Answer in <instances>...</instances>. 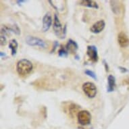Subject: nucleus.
<instances>
[{
	"label": "nucleus",
	"instance_id": "2eb2a0df",
	"mask_svg": "<svg viewBox=\"0 0 129 129\" xmlns=\"http://www.w3.org/2000/svg\"><path fill=\"white\" fill-rule=\"evenodd\" d=\"M68 52L67 49H64L63 47H61L59 49L58 51V55H59V57H67L68 55Z\"/></svg>",
	"mask_w": 129,
	"mask_h": 129
},
{
	"label": "nucleus",
	"instance_id": "6e6552de",
	"mask_svg": "<svg viewBox=\"0 0 129 129\" xmlns=\"http://www.w3.org/2000/svg\"><path fill=\"white\" fill-rule=\"evenodd\" d=\"M105 26H106L105 21L104 20H100L99 21L95 22L91 26V27L90 28V30L94 34H98L104 29Z\"/></svg>",
	"mask_w": 129,
	"mask_h": 129
},
{
	"label": "nucleus",
	"instance_id": "7ed1b4c3",
	"mask_svg": "<svg viewBox=\"0 0 129 129\" xmlns=\"http://www.w3.org/2000/svg\"><path fill=\"white\" fill-rule=\"evenodd\" d=\"M26 44L30 46L39 47L41 48H46L47 45L41 39L34 36H27L26 38Z\"/></svg>",
	"mask_w": 129,
	"mask_h": 129
},
{
	"label": "nucleus",
	"instance_id": "f8f14e48",
	"mask_svg": "<svg viewBox=\"0 0 129 129\" xmlns=\"http://www.w3.org/2000/svg\"><path fill=\"white\" fill-rule=\"evenodd\" d=\"M116 87V78L113 75H109L108 76V87L107 90L108 92L114 91Z\"/></svg>",
	"mask_w": 129,
	"mask_h": 129
},
{
	"label": "nucleus",
	"instance_id": "0eeeda50",
	"mask_svg": "<svg viewBox=\"0 0 129 129\" xmlns=\"http://www.w3.org/2000/svg\"><path fill=\"white\" fill-rule=\"evenodd\" d=\"M52 16L50 12L46 13L43 18V28L42 30L43 32H47L49 29L52 24Z\"/></svg>",
	"mask_w": 129,
	"mask_h": 129
},
{
	"label": "nucleus",
	"instance_id": "a211bd4d",
	"mask_svg": "<svg viewBox=\"0 0 129 129\" xmlns=\"http://www.w3.org/2000/svg\"><path fill=\"white\" fill-rule=\"evenodd\" d=\"M104 65H105V67H106V71H108V69H109V68H108V64H107V62H106L105 60H104Z\"/></svg>",
	"mask_w": 129,
	"mask_h": 129
},
{
	"label": "nucleus",
	"instance_id": "1a4fd4ad",
	"mask_svg": "<svg viewBox=\"0 0 129 129\" xmlns=\"http://www.w3.org/2000/svg\"><path fill=\"white\" fill-rule=\"evenodd\" d=\"M118 42L121 47H126L129 45V39L124 33L121 32L118 35Z\"/></svg>",
	"mask_w": 129,
	"mask_h": 129
},
{
	"label": "nucleus",
	"instance_id": "f3484780",
	"mask_svg": "<svg viewBox=\"0 0 129 129\" xmlns=\"http://www.w3.org/2000/svg\"><path fill=\"white\" fill-rule=\"evenodd\" d=\"M7 43L6 38L4 35L1 34V45H6Z\"/></svg>",
	"mask_w": 129,
	"mask_h": 129
},
{
	"label": "nucleus",
	"instance_id": "39448f33",
	"mask_svg": "<svg viewBox=\"0 0 129 129\" xmlns=\"http://www.w3.org/2000/svg\"><path fill=\"white\" fill-rule=\"evenodd\" d=\"M77 118L79 124L83 126H87L91 123V115L87 110H82L78 112Z\"/></svg>",
	"mask_w": 129,
	"mask_h": 129
},
{
	"label": "nucleus",
	"instance_id": "4468645a",
	"mask_svg": "<svg viewBox=\"0 0 129 129\" xmlns=\"http://www.w3.org/2000/svg\"><path fill=\"white\" fill-rule=\"evenodd\" d=\"M18 46V44L17 41L16 39H12V40L10 41V42H9V48L11 49L12 56L16 55V54L17 53Z\"/></svg>",
	"mask_w": 129,
	"mask_h": 129
},
{
	"label": "nucleus",
	"instance_id": "f257e3e1",
	"mask_svg": "<svg viewBox=\"0 0 129 129\" xmlns=\"http://www.w3.org/2000/svg\"><path fill=\"white\" fill-rule=\"evenodd\" d=\"M33 63L27 59H20L16 64V71L20 76H26L28 74L33 70Z\"/></svg>",
	"mask_w": 129,
	"mask_h": 129
},
{
	"label": "nucleus",
	"instance_id": "9b49d317",
	"mask_svg": "<svg viewBox=\"0 0 129 129\" xmlns=\"http://www.w3.org/2000/svg\"><path fill=\"white\" fill-rule=\"evenodd\" d=\"M66 49H67L68 51L72 53H75L78 49V45L72 39H69L66 44Z\"/></svg>",
	"mask_w": 129,
	"mask_h": 129
},
{
	"label": "nucleus",
	"instance_id": "9d476101",
	"mask_svg": "<svg viewBox=\"0 0 129 129\" xmlns=\"http://www.w3.org/2000/svg\"><path fill=\"white\" fill-rule=\"evenodd\" d=\"M110 6L112 11L115 14H120L122 12V6L120 4V1H110Z\"/></svg>",
	"mask_w": 129,
	"mask_h": 129
},
{
	"label": "nucleus",
	"instance_id": "423d86ee",
	"mask_svg": "<svg viewBox=\"0 0 129 129\" xmlns=\"http://www.w3.org/2000/svg\"><path fill=\"white\" fill-rule=\"evenodd\" d=\"M87 54L89 56V59L93 62H97L98 61V53L97 47L94 45H89L87 47Z\"/></svg>",
	"mask_w": 129,
	"mask_h": 129
},
{
	"label": "nucleus",
	"instance_id": "dca6fc26",
	"mask_svg": "<svg viewBox=\"0 0 129 129\" xmlns=\"http://www.w3.org/2000/svg\"><path fill=\"white\" fill-rule=\"evenodd\" d=\"M85 73L89 76L91 77V78H94V79H95V80H97V76H96V74H95V72H93V71H91V70H86L85 71Z\"/></svg>",
	"mask_w": 129,
	"mask_h": 129
},
{
	"label": "nucleus",
	"instance_id": "f03ea898",
	"mask_svg": "<svg viewBox=\"0 0 129 129\" xmlns=\"http://www.w3.org/2000/svg\"><path fill=\"white\" fill-rule=\"evenodd\" d=\"M83 92L89 98H94L97 95V87L91 82H86L82 86Z\"/></svg>",
	"mask_w": 129,
	"mask_h": 129
},
{
	"label": "nucleus",
	"instance_id": "ddd939ff",
	"mask_svg": "<svg viewBox=\"0 0 129 129\" xmlns=\"http://www.w3.org/2000/svg\"><path fill=\"white\" fill-rule=\"evenodd\" d=\"M79 4L81 6L88 7V8L95 9L99 8V6H98V3L95 2V1H93V0H83V1H80Z\"/></svg>",
	"mask_w": 129,
	"mask_h": 129
},
{
	"label": "nucleus",
	"instance_id": "20e7f679",
	"mask_svg": "<svg viewBox=\"0 0 129 129\" xmlns=\"http://www.w3.org/2000/svg\"><path fill=\"white\" fill-rule=\"evenodd\" d=\"M53 28L54 30L55 34L57 36L59 37L62 35L63 38L65 37L66 35V26H64V28L62 29V25H61V22L59 21V18L57 17V14L54 15V19H53Z\"/></svg>",
	"mask_w": 129,
	"mask_h": 129
}]
</instances>
